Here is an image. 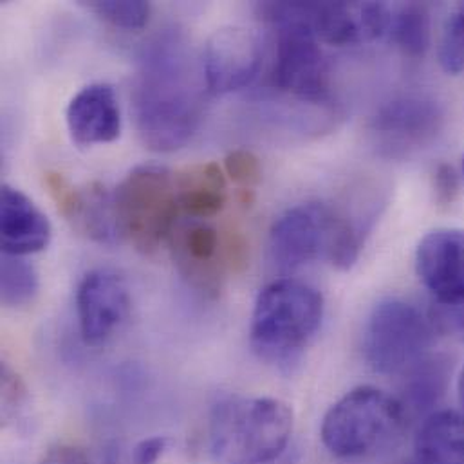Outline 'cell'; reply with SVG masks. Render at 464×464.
Instances as JSON below:
<instances>
[{
	"instance_id": "obj_26",
	"label": "cell",
	"mask_w": 464,
	"mask_h": 464,
	"mask_svg": "<svg viewBox=\"0 0 464 464\" xmlns=\"http://www.w3.org/2000/svg\"><path fill=\"white\" fill-rule=\"evenodd\" d=\"M169 447L170 440L167 436H154L143 440L141 443L136 445L132 452V464H160Z\"/></svg>"
},
{
	"instance_id": "obj_22",
	"label": "cell",
	"mask_w": 464,
	"mask_h": 464,
	"mask_svg": "<svg viewBox=\"0 0 464 464\" xmlns=\"http://www.w3.org/2000/svg\"><path fill=\"white\" fill-rule=\"evenodd\" d=\"M87 7L107 24L127 31L145 27L150 18V4L141 0H96L87 4Z\"/></svg>"
},
{
	"instance_id": "obj_25",
	"label": "cell",
	"mask_w": 464,
	"mask_h": 464,
	"mask_svg": "<svg viewBox=\"0 0 464 464\" xmlns=\"http://www.w3.org/2000/svg\"><path fill=\"white\" fill-rule=\"evenodd\" d=\"M225 172L230 176L233 183L244 188L256 187L262 179V167L258 158L244 149L232 150L225 158Z\"/></svg>"
},
{
	"instance_id": "obj_16",
	"label": "cell",
	"mask_w": 464,
	"mask_h": 464,
	"mask_svg": "<svg viewBox=\"0 0 464 464\" xmlns=\"http://www.w3.org/2000/svg\"><path fill=\"white\" fill-rule=\"evenodd\" d=\"M0 235L4 255L25 256L47 247L51 225L25 194L9 185H2Z\"/></svg>"
},
{
	"instance_id": "obj_17",
	"label": "cell",
	"mask_w": 464,
	"mask_h": 464,
	"mask_svg": "<svg viewBox=\"0 0 464 464\" xmlns=\"http://www.w3.org/2000/svg\"><path fill=\"white\" fill-rule=\"evenodd\" d=\"M174 181L179 210L192 219L216 218L227 205L225 170L214 161L187 167Z\"/></svg>"
},
{
	"instance_id": "obj_13",
	"label": "cell",
	"mask_w": 464,
	"mask_h": 464,
	"mask_svg": "<svg viewBox=\"0 0 464 464\" xmlns=\"http://www.w3.org/2000/svg\"><path fill=\"white\" fill-rule=\"evenodd\" d=\"M392 11L382 2H309V25L320 42L345 47L385 36Z\"/></svg>"
},
{
	"instance_id": "obj_20",
	"label": "cell",
	"mask_w": 464,
	"mask_h": 464,
	"mask_svg": "<svg viewBox=\"0 0 464 464\" xmlns=\"http://www.w3.org/2000/svg\"><path fill=\"white\" fill-rule=\"evenodd\" d=\"M389 34L407 56H425L430 47V13L427 5L411 2L392 11Z\"/></svg>"
},
{
	"instance_id": "obj_29",
	"label": "cell",
	"mask_w": 464,
	"mask_h": 464,
	"mask_svg": "<svg viewBox=\"0 0 464 464\" xmlns=\"http://www.w3.org/2000/svg\"><path fill=\"white\" fill-rule=\"evenodd\" d=\"M436 322L443 329H452L464 336V302L456 307H440L434 324Z\"/></svg>"
},
{
	"instance_id": "obj_18",
	"label": "cell",
	"mask_w": 464,
	"mask_h": 464,
	"mask_svg": "<svg viewBox=\"0 0 464 464\" xmlns=\"http://www.w3.org/2000/svg\"><path fill=\"white\" fill-rule=\"evenodd\" d=\"M405 374L407 378L403 385V394L401 398H398V401L403 407L407 420L411 416L423 414H427L429 418L430 414H434V407H438L449 389L452 374L450 360L443 354H427Z\"/></svg>"
},
{
	"instance_id": "obj_27",
	"label": "cell",
	"mask_w": 464,
	"mask_h": 464,
	"mask_svg": "<svg viewBox=\"0 0 464 464\" xmlns=\"http://www.w3.org/2000/svg\"><path fill=\"white\" fill-rule=\"evenodd\" d=\"M434 188L436 199L441 205H452L458 196V178L454 169L449 165H440L434 174Z\"/></svg>"
},
{
	"instance_id": "obj_24",
	"label": "cell",
	"mask_w": 464,
	"mask_h": 464,
	"mask_svg": "<svg viewBox=\"0 0 464 464\" xmlns=\"http://www.w3.org/2000/svg\"><path fill=\"white\" fill-rule=\"evenodd\" d=\"M29 409V394L20 380L7 365H2V416L5 423H20Z\"/></svg>"
},
{
	"instance_id": "obj_12",
	"label": "cell",
	"mask_w": 464,
	"mask_h": 464,
	"mask_svg": "<svg viewBox=\"0 0 464 464\" xmlns=\"http://www.w3.org/2000/svg\"><path fill=\"white\" fill-rule=\"evenodd\" d=\"M172 256L181 276L205 296H218L230 269L225 237L201 223L178 225L170 235Z\"/></svg>"
},
{
	"instance_id": "obj_6",
	"label": "cell",
	"mask_w": 464,
	"mask_h": 464,
	"mask_svg": "<svg viewBox=\"0 0 464 464\" xmlns=\"http://www.w3.org/2000/svg\"><path fill=\"white\" fill-rule=\"evenodd\" d=\"M407 416L398 398L376 387H356L324 416L320 440L342 461L367 459L387 449L405 429Z\"/></svg>"
},
{
	"instance_id": "obj_11",
	"label": "cell",
	"mask_w": 464,
	"mask_h": 464,
	"mask_svg": "<svg viewBox=\"0 0 464 464\" xmlns=\"http://www.w3.org/2000/svg\"><path fill=\"white\" fill-rule=\"evenodd\" d=\"M260 63L262 44L255 31L242 25L218 29L203 53L208 92L230 94L247 87L256 78Z\"/></svg>"
},
{
	"instance_id": "obj_21",
	"label": "cell",
	"mask_w": 464,
	"mask_h": 464,
	"mask_svg": "<svg viewBox=\"0 0 464 464\" xmlns=\"http://www.w3.org/2000/svg\"><path fill=\"white\" fill-rule=\"evenodd\" d=\"M38 293V273L24 258L2 255L0 266V296L7 307L29 305Z\"/></svg>"
},
{
	"instance_id": "obj_9",
	"label": "cell",
	"mask_w": 464,
	"mask_h": 464,
	"mask_svg": "<svg viewBox=\"0 0 464 464\" xmlns=\"http://www.w3.org/2000/svg\"><path fill=\"white\" fill-rule=\"evenodd\" d=\"M445 127L443 107L427 96H400L378 109L369 130L376 150L392 160L430 147Z\"/></svg>"
},
{
	"instance_id": "obj_28",
	"label": "cell",
	"mask_w": 464,
	"mask_h": 464,
	"mask_svg": "<svg viewBox=\"0 0 464 464\" xmlns=\"http://www.w3.org/2000/svg\"><path fill=\"white\" fill-rule=\"evenodd\" d=\"M38 464H92V461L78 447L56 445L44 454Z\"/></svg>"
},
{
	"instance_id": "obj_32",
	"label": "cell",
	"mask_w": 464,
	"mask_h": 464,
	"mask_svg": "<svg viewBox=\"0 0 464 464\" xmlns=\"http://www.w3.org/2000/svg\"><path fill=\"white\" fill-rule=\"evenodd\" d=\"M463 174H464V160H463Z\"/></svg>"
},
{
	"instance_id": "obj_5",
	"label": "cell",
	"mask_w": 464,
	"mask_h": 464,
	"mask_svg": "<svg viewBox=\"0 0 464 464\" xmlns=\"http://www.w3.org/2000/svg\"><path fill=\"white\" fill-rule=\"evenodd\" d=\"M256 11L276 31L275 89L307 103H322L329 94V63L309 25L307 2H264Z\"/></svg>"
},
{
	"instance_id": "obj_10",
	"label": "cell",
	"mask_w": 464,
	"mask_h": 464,
	"mask_svg": "<svg viewBox=\"0 0 464 464\" xmlns=\"http://www.w3.org/2000/svg\"><path fill=\"white\" fill-rule=\"evenodd\" d=\"M132 298L125 278L112 269H92L76 289V318L85 345L100 347L129 322Z\"/></svg>"
},
{
	"instance_id": "obj_30",
	"label": "cell",
	"mask_w": 464,
	"mask_h": 464,
	"mask_svg": "<svg viewBox=\"0 0 464 464\" xmlns=\"http://www.w3.org/2000/svg\"><path fill=\"white\" fill-rule=\"evenodd\" d=\"M458 392H459V403H461L464 416V369L461 371V376H459V382H458Z\"/></svg>"
},
{
	"instance_id": "obj_19",
	"label": "cell",
	"mask_w": 464,
	"mask_h": 464,
	"mask_svg": "<svg viewBox=\"0 0 464 464\" xmlns=\"http://www.w3.org/2000/svg\"><path fill=\"white\" fill-rule=\"evenodd\" d=\"M416 463L464 464V416L441 411L423 420L416 438Z\"/></svg>"
},
{
	"instance_id": "obj_14",
	"label": "cell",
	"mask_w": 464,
	"mask_h": 464,
	"mask_svg": "<svg viewBox=\"0 0 464 464\" xmlns=\"http://www.w3.org/2000/svg\"><path fill=\"white\" fill-rule=\"evenodd\" d=\"M416 271L440 307L464 302V230L427 233L416 249Z\"/></svg>"
},
{
	"instance_id": "obj_4",
	"label": "cell",
	"mask_w": 464,
	"mask_h": 464,
	"mask_svg": "<svg viewBox=\"0 0 464 464\" xmlns=\"http://www.w3.org/2000/svg\"><path fill=\"white\" fill-rule=\"evenodd\" d=\"M363 247V233L324 203L285 210L271 227L269 253L280 269H296L325 255L338 269H351Z\"/></svg>"
},
{
	"instance_id": "obj_1",
	"label": "cell",
	"mask_w": 464,
	"mask_h": 464,
	"mask_svg": "<svg viewBox=\"0 0 464 464\" xmlns=\"http://www.w3.org/2000/svg\"><path fill=\"white\" fill-rule=\"evenodd\" d=\"M208 91L203 60L176 29L161 33L141 53L134 83V114L143 143L174 152L198 132Z\"/></svg>"
},
{
	"instance_id": "obj_2",
	"label": "cell",
	"mask_w": 464,
	"mask_h": 464,
	"mask_svg": "<svg viewBox=\"0 0 464 464\" xmlns=\"http://www.w3.org/2000/svg\"><path fill=\"white\" fill-rule=\"evenodd\" d=\"M293 434V411L275 398L227 396L208 418V449L218 464H273Z\"/></svg>"
},
{
	"instance_id": "obj_33",
	"label": "cell",
	"mask_w": 464,
	"mask_h": 464,
	"mask_svg": "<svg viewBox=\"0 0 464 464\" xmlns=\"http://www.w3.org/2000/svg\"><path fill=\"white\" fill-rule=\"evenodd\" d=\"M412 464H418V463H416V461H414V463H412Z\"/></svg>"
},
{
	"instance_id": "obj_3",
	"label": "cell",
	"mask_w": 464,
	"mask_h": 464,
	"mask_svg": "<svg viewBox=\"0 0 464 464\" xmlns=\"http://www.w3.org/2000/svg\"><path fill=\"white\" fill-rule=\"evenodd\" d=\"M324 320V296L313 285L282 278L256 296L249 343L255 354L276 367H293L314 340Z\"/></svg>"
},
{
	"instance_id": "obj_23",
	"label": "cell",
	"mask_w": 464,
	"mask_h": 464,
	"mask_svg": "<svg viewBox=\"0 0 464 464\" xmlns=\"http://www.w3.org/2000/svg\"><path fill=\"white\" fill-rule=\"evenodd\" d=\"M438 58L447 74H461L464 71V2L459 4L452 14L449 16L440 49Z\"/></svg>"
},
{
	"instance_id": "obj_7",
	"label": "cell",
	"mask_w": 464,
	"mask_h": 464,
	"mask_svg": "<svg viewBox=\"0 0 464 464\" xmlns=\"http://www.w3.org/2000/svg\"><path fill=\"white\" fill-rule=\"evenodd\" d=\"M118 235L134 249L150 255L178 227V192L174 176L158 165H141L116 188L112 198Z\"/></svg>"
},
{
	"instance_id": "obj_31",
	"label": "cell",
	"mask_w": 464,
	"mask_h": 464,
	"mask_svg": "<svg viewBox=\"0 0 464 464\" xmlns=\"http://www.w3.org/2000/svg\"><path fill=\"white\" fill-rule=\"evenodd\" d=\"M282 464H293V461H284Z\"/></svg>"
},
{
	"instance_id": "obj_8",
	"label": "cell",
	"mask_w": 464,
	"mask_h": 464,
	"mask_svg": "<svg viewBox=\"0 0 464 464\" xmlns=\"http://www.w3.org/2000/svg\"><path fill=\"white\" fill-rule=\"evenodd\" d=\"M436 334L434 320L401 298L380 300L363 329V356L378 374L407 372L421 362Z\"/></svg>"
},
{
	"instance_id": "obj_15",
	"label": "cell",
	"mask_w": 464,
	"mask_h": 464,
	"mask_svg": "<svg viewBox=\"0 0 464 464\" xmlns=\"http://www.w3.org/2000/svg\"><path fill=\"white\" fill-rule=\"evenodd\" d=\"M65 121L72 141L80 147L112 143L121 132V111L109 83H91L78 91L67 105Z\"/></svg>"
}]
</instances>
